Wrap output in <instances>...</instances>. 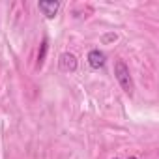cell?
Returning <instances> with one entry per match:
<instances>
[{"label":"cell","mask_w":159,"mask_h":159,"mask_svg":"<svg viewBox=\"0 0 159 159\" xmlns=\"http://www.w3.org/2000/svg\"><path fill=\"white\" fill-rule=\"evenodd\" d=\"M114 77L116 81L120 83L122 90L129 96H133V90H135V84H133V79H131V73H129V67L125 66L124 60H116L114 64Z\"/></svg>","instance_id":"1"},{"label":"cell","mask_w":159,"mask_h":159,"mask_svg":"<svg viewBox=\"0 0 159 159\" xmlns=\"http://www.w3.org/2000/svg\"><path fill=\"white\" fill-rule=\"evenodd\" d=\"M38 8L47 19H54L56 13H58L60 2H56V0H41V2H38Z\"/></svg>","instance_id":"2"},{"label":"cell","mask_w":159,"mask_h":159,"mask_svg":"<svg viewBox=\"0 0 159 159\" xmlns=\"http://www.w3.org/2000/svg\"><path fill=\"white\" fill-rule=\"evenodd\" d=\"M58 66H60V69H62V71L71 73V71H75V69H77V56H75V54H71V52H62V54H60V58H58Z\"/></svg>","instance_id":"3"},{"label":"cell","mask_w":159,"mask_h":159,"mask_svg":"<svg viewBox=\"0 0 159 159\" xmlns=\"http://www.w3.org/2000/svg\"><path fill=\"white\" fill-rule=\"evenodd\" d=\"M88 64H90V67H94V69H101L103 66H105V60H107V56L99 51V49H92L90 52H88Z\"/></svg>","instance_id":"4"},{"label":"cell","mask_w":159,"mask_h":159,"mask_svg":"<svg viewBox=\"0 0 159 159\" xmlns=\"http://www.w3.org/2000/svg\"><path fill=\"white\" fill-rule=\"evenodd\" d=\"M47 49H49V45H47V38H43V41H41V45H39V52H38V67L43 66L45 56H47Z\"/></svg>","instance_id":"5"},{"label":"cell","mask_w":159,"mask_h":159,"mask_svg":"<svg viewBox=\"0 0 159 159\" xmlns=\"http://www.w3.org/2000/svg\"><path fill=\"white\" fill-rule=\"evenodd\" d=\"M118 39V36L114 34V32H111V34H105L103 36V43H112V41H116Z\"/></svg>","instance_id":"6"},{"label":"cell","mask_w":159,"mask_h":159,"mask_svg":"<svg viewBox=\"0 0 159 159\" xmlns=\"http://www.w3.org/2000/svg\"><path fill=\"white\" fill-rule=\"evenodd\" d=\"M129 159H137V157H129Z\"/></svg>","instance_id":"7"}]
</instances>
